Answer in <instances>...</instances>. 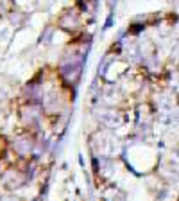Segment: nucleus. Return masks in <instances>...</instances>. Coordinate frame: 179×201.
Instances as JSON below:
<instances>
[{
    "label": "nucleus",
    "instance_id": "nucleus-1",
    "mask_svg": "<svg viewBox=\"0 0 179 201\" xmlns=\"http://www.w3.org/2000/svg\"><path fill=\"white\" fill-rule=\"evenodd\" d=\"M2 180H4V185L5 189L9 190H18L27 183V174L22 172V171H15V169H9L2 174Z\"/></svg>",
    "mask_w": 179,
    "mask_h": 201
},
{
    "label": "nucleus",
    "instance_id": "nucleus-2",
    "mask_svg": "<svg viewBox=\"0 0 179 201\" xmlns=\"http://www.w3.org/2000/svg\"><path fill=\"white\" fill-rule=\"evenodd\" d=\"M0 201H20V199L13 198V196H5V198H0Z\"/></svg>",
    "mask_w": 179,
    "mask_h": 201
},
{
    "label": "nucleus",
    "instance_id": "nucleus-3",
    "mask_svg": "<svg viewBox=\"0 0 179 201\" xmlns=\"http://www.w3.org/2000/svg\"><path fill=\"white\" fill-rule=\"evenodd\" d=\"M0 174H2V165H0Z\"/></svg>",
    "mask_w": 179,
    "mask_h": 201
}]
</instances>
